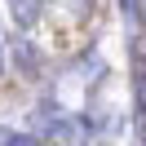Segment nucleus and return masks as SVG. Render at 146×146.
Listing matches in <instances>:
<instances>
[{"label": "nucleus", "instance_id": "nucleus-1", "mask_svg": "<svg viewBox=\"0 0 146 146\" xmlns=\"http://www.w3.org/2000/svg\"><path fill=\"white\" fill-rule=\"evenodd\" d=\"M9 9H13L18 27H36L40 22V0H9Z\"/></svg>", "mask_w": 146, "mask_h": 146}, {"label": "nucleus", "instance_id": "nucleus-2", "mask_svg": "<svg viewBox=\"0 0 146 146\" xmlns=\"http://www.w3.org/2000/svg\"><path fill=\"white\" fill-rule=\"evenodd\" d=\"M0 146H36V142L22 137V133H5V128H0Z\"/></svg>", "mask_w": 146, "mask_h": 146}, {"label": "nucleus", "instance_id": "nucleus-3", "mask_svg": "<svg viewBox=\"0 0 146 146\" xmlns=\"http://www.w3.org/2000/svg\"><path fill=\"white\" fill-rule=\"evenodd\" d=\"M0 71H5V53H0Z\"/></svg>", "mask_w": 146, "mask_h": 146}]
</instances>
